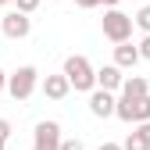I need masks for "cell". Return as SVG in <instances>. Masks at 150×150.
I'll use <instances>...</instances> for the list:
<instances>
[{
  "instance_id": "cell-21",
  "label": "cell",
  "mask_w": 150,
  "mask_h": 150,
  "mask_svg": "<svg viewBox=\"0 0 150 150\" xmlns=\"http://www.w3.org/2000/svg\"><path fill=\"white\" fill-rule=\"evenodd\" d=\"M100 150H122V143H100Z\"/></svg>"
},
{
  "instance_id": "cell-13",
  "label": "cell",
  "mask_w": 150,
  "mask_h": 150,
  "mask_svg": "<svg viewBox=\"0 0 150 150\" xmlns=\"http://www.w3.org/2000/svg\"><path fill=\"white\" fill-rule=\"evenodd\" d=\"M136 25H139V29L150 36V4H143V7L136 11Z\"/></svg>"
},
{
  "instance_id": "cell-5",
  "label": "cell",
  "mask_w": 150,
  "mask_h": 150,
  "mask_svg": "<svg viewBox=\"0 0 150 150\" xmlns=\"http://www.w3.org/2000/svg\"><path fill=\"white\" fill-rule=\"evenodd\" d=\"M61 125L57 122H36V132H32V150H61Z\"/></svg>"
},
{
  "instance_id": "cell-1",
  "label": "cell",
  "mask_w": 150,
  "mask_h": 150,
  "mask_svg": "<svg viewBox=\"0 0 150 150\" xmlns=\"http://www.w3.org/2000/svg\"><path fill=\"white\" fill-rule=\"evenodd\" d=\"M61 71L68 75V82H71L75 93H93V89H97V71H93V64L82 57V54L64 57V68H61Z\"/></svg>"
},
{
  "instance_id": "cell-19",
  "label": "cell",
  "mask_w": 150,
  "mask_h": 150,
  "mask_svg": "<svg viewBox=\"0 0 150 150\" xmlns=\"http://www.w3.org/2000/svg\"><path fill=\"white\" fill-rule=\"evenodd\" d=\"M136 132H139V136H143V139L150 143V122H143V125H136Z\"/></svg>"
},
{
  "instance_id": "cell-22",
  "label": "cell",
  "mask_w": 150,
  "mask_h": 150,
  "mask_svg": "<svg viewBox=\"0 0 150 150\" xmlns=\"http://www.w3.org/2000/svg\"><path fill=\"white\" fill-rule=\"evenodd\" d=\"M104 7H107V11H111V7H118V0H104Z\"/></svg>"
},
{
  "instance_id": "cell-11",
  "label": "cell",
  "mask_w": 150,
  "mask_h": 150,
  "mask_svg": "<svg viewBox=\"0 0 150 150\" xmlns=\"http://www.w3.org/2000/svg\"><path fill=\"white\" fill-rule=\"evenodd\" d=\"M118 97H129V100H139V97H150V82L143 75H125V86Z\"/></svg>"
},
{
  "instance_id": "cell-7",
  "label": "cell",
  "mask_w": 150,
  "mask_h": 150,
  "mask_svg": "<svg viewBox=\"0 0 150 150\" xmlns=\"http://www.w3.org/2000/svg\"><path fill=\"white\" fill-rule=\"evenodd\" d=\"M118 111V97L115 93H107V89H93L89 93V115L93 118H111Z\"/></svg>"
},
{
  "instance_id": "cell-23",
  "label": "cell",
  "mask_w": 150,
  "mask_h": 150,
  "mask_svg": "<svg viewBox=\"0 0 150 150\" xmlns=\"http://www.w3.org/2000/svg\"><path fill=\"white\" fill-rule=\"evenodd\" d=\"M7 4H14V0H0V7H7Z\"/></svg>"
},
{
  "instance_id": "cell-4",
  "label": "cell",
  "mask_w": 150,
  "mask_h": 150,
  "mask_svg": "<svg viewBox=\"0 0 150 150\" xmlns=\"http://www.w3.org/2000/svg\"><path fill=\"white\" fill-rule=\"evenodd\" d=\"M115 118H122L125 125H143V122H150V97H139V100L118 97V111H115Z\"/></svg>"
},
{
  "instance_id": "cell-6",
  "label": "cell",
  "mask_w": 150,
  "mask_h": 150,
  "mask_svg": "<svg viewBox=\"0 0 150 150\" xmlns=\"http://www.w3.org/2000/svg\"><path fill=\"white\" fill-rule=\"evenodd\" d=\"M0 29H4V36H7V40H25V36L32 32V18L11 7L4 18H0Z\"/></svg>"
},
{
  "instance_id": "cell-2",
  "label": "cell",
  "mask_w": 150,
  "mask_h": 150,
  "mask_svg": "<svg viewBox=\"0 0 150 150\" xmlns=\"http://www.w3.org/2000/svg\"><path fill=\"white\" fill-rule=\"evenodd\" d=\"M132 25H136V18H132V14H125V11H118V7L104 11V22H100V29H104V40H111L115 47L132 40Z\"/></svg>"
},
{
  "instance_id": "cell-18",
  "label": "cell",
  "mask_w": 150,
  "mask_h": 150,
  "mask_svg": "<svg viewBox=\"0 0 150 150\" xmlns=\"http://www.w3.org/2000/svg\"><path fill=\"white\" fill-rule=\"evenodd\" d=\"M75 4H79L82 11H93V7H100V4H104V0H75Z\"/></svg>"
},
{
  "instance_id": "cell-17",
  "label": "cell",
  "mask_w": 150,
  "mask_h": 150,
  "mask_svg": "<svg viewBox=\"0 0 150 150\" xmlns=\"http://www.w3.org/2000/svg\"><path fill=\"white\" fill-rule=\"evenodd\" d=\"M61 150H86V146H82V139H64Z\"/></svg>"
},
{
  "instance_id": "cell-14",
  "label": "cell",
  "mask_w": 150,
  "mask_h": 150,
  "mask_svg": "<svg viewBox=\"0 0 150 150\" xmlns=\"http://www.w3.org/2000/svg\"><path fill=\"white\" fill-rule=\"evenodd\" d=\"M36 7H40V0H14V11H22V14H32Z\"/></svg>"
},
{
  "instance_id": "cell-15",
  "label": "cell",
  "mask_w": 150,
  "mask_h": 150,
  "mask_svg": "<svg viewBox=\"0 0 150 150\" xmlns=\"http://www.w3.org/2000/svg\"><path fill=\"white\" fill-rule=\"evenodd\" d=\"M7 139H11V122L0 118V143H7Z\"/></svg>"
},
{
  "instance_id": "cell-9",
  "label": "cell",
  "mask_w": 150,
  "mask_h": 150,
  "mask_svg": "<svg viewBox=\"0 0 150 150\" xmlns=\"http://www.w3.org/2000/svg\"><path fill=\"white\" fill-rule=\"evenodd\" d=\"M40 89H43L47 100H64L68 93H71V82H68V75L61 71V75H47V79L40 82Z\"/></svg>"
},
{
  "instance_id": "cell-10",
  "label": "cell",
  "mask_w": 150,
  "mask_h": 150,
  "mask_svg": "<svg viewBox=\"0 0 150 150\" xmlns=\"http://www.w3.org/2000/svg\"><path fill=\"white\" fill-rule=\"evenodd\" d=\"M143 57H139V47H132V43H118L115 47V64L122 68V71H129V68H136Z\"/></svg>"
},
{
  "instance_id": "cell-24",
  "label": "cell",
  "mask_w": 150,
  "mask_h": 150,
  "mask_svg": "<svg viewBox=\"0 0 150 150\" xmlns=\"http://www.w3.org/2000/svg\"><path fill=\"white\" fill-rule=\"evenodd\" d=\"M0 150H4V143H0Z\"/></svg>"
},
{
  "instance_id": "cell-20",
  "label": "cell",
  "mask_w": 150,
  "mask_h": 150,
  "mask_svg": "<svg viewBox=\"0 0 150 150\" xmlns=\"http://www.w3.org/2000/svg\"><path fill=\"white\" fill-rule=\"evenodd\" d=\"M7 93V71H0V97Z\"/></svg>"
},
{
  "instance_id": "cell-16",
  "label": "cell",
  "mask_w": 150,
  "mask_h": 150,
  "mask_svg": "<svg viewBox=\"0 0 150 150\" xmlns=\"http://www.w3.org/2000/svg\"><path fill=\"white\" fill-rule=\"evenodd\" d=\"M139 57L150 61V36H143V40H139Z\"/></svg>"
},
{
  "instance_id": "cell-8",
  "label": "cell",
  "mask_w": 150,
  "mask_h": 150,
  "mask_svg": "<svg viewBox=\"0 0 150 150\" xmlns=\"http://www.w3.org/2000/svg\"><path fill=\"white\" fill-rule=\"evenodd\" d=\"M122 86H125V75H122L118 64H104V68H97V89L122 93Z\"/></svg>"
},
{
  "instance_id": "cell-3",
  "label": "cell",
  "mask_w": 150,
  "mask_h": 150,
  "mask_svg": "<svg viewBox=\"0 0 150 150\" xmlns=\"http://www.w3.org/2000/svg\"><path fill=\"white\" fill-rule=\"evenodd\" d=\"M36 86H40V71H36L32 64H22L18 71L7 75V93H11V100H14V104L29 100L32 93H36Z\"/></svg>"
},
{
  "instance_id": "cell-12",
  "label": "cell",
  "mask_w": 150,
  "mask_h": 150,
  "mask_svg": "<svg viewBox=\"0 0 150 150\" xmlns=\"http://www.w3.org/2000/svg\"><path fill=\"white\" fill-rule=\"evenodd\" d=\"M122 150H150V143H146V139H143V136L136 132V129H132V132L125 136V143H122Z\"/></svg>"
}]
</instances>
